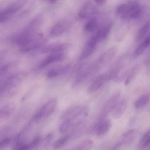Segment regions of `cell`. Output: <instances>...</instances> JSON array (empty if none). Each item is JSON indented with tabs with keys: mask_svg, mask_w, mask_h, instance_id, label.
<instances>
[{
	"mask_svg": "<svg viewBox=\"0 0 150 150\" xmlns=\"http://www.w3.org/2000/svg\"><path fill=\"white\" fill-rule=\"evenodd\" d=\"M87 112L86 107L83 106H73L64 112L62 116V119L64 121L69 120L73 122L79 117L85 115Z\"/></svg>",
	"mask_w": 150,
	"mask_h": 150,
	"instance_id": "cell-1",
	"label": "cell"
},
{
	"mask_svg": "<svg viewBox=\"0 0 150 150\" xmlns=\"http://www.w3.org/2000/svg\"><path fill=\"white\" fill-rule=\"evenodd\" d=\"M57 100L56 98H53L45 103L34 114L33 119L34 121H38L44 117H47L52 114L56 109L57 105Z\"/></svg>",
	"mask_w": 150,
	"mask_h": 150,
	"instance_id": "cell-2",
	"label": "cell"
},
{
	"mask_svg": "<svg viewBox=\"0 0 150 150\" xmlns=\"http://www.w3.org/2000/svg\"><path fill=\"white\" fill-rule=\"evenodd\" d=\"M121 92L120 91H117L113 94L109 99L107 101L104 105L100 113L98 122L106 119L108 115L112 112L114 107L118 102L119 98L120 97Z\"/></svg>",
	"mask_w": 150,
	"mask_h": 150,
	"instance_id": "cell-3",
	"label": "cell"
},
{
	"mask_svg": "<svg viewBox=\"0 0 150 150\" xmlns=\"http://www.w3.org/2000/svg\"><path fill=\"white\" fill-rule=\"evenodd\" d=\"M118 51L117 47L113 46L103 53L100 57L97 64L95 65L96 70L105 66L109 63L117 54Z\"/></svg>",
	"mask_w": 150,
	"mask_h": 150,
	"instance_id": "cell-4",
	"label": "cell"
},
{
	"mask_svg": "<svg viewBox=\"0 0 150 150\" xmlns=\"http://www.w3.org/2000/svg\"><path fill=\"white\" fill-rule=\"evenodd\" d=\"M99 41L96 35L92 37L86 43L80 54L81 59H84L90 56L96 49L98 42Z\"/></svg>",
	"mask_w": 150,
	"mask_h": 150,
	"instance_id": "cell-5",
	"label": "cell"
},
{
	"mask_svg": "<svg viewBox=\"0 0 150 150\" xmlns=\"http://www.w3.org/2000/svg\"><path fill=\"white\" fill-rule=\"evenodd\" d=\"M143 12V10L140 4L137 1H134L131 9L122 18L125 20L136 19L141 17Z\"/></svg>",
	"mask_w": 150,
	"mask_h": 150,
	"instance_id": "cell-6",
	"label": "cell"
},
{
	"mask_svg": "<svg viewBox=\"0 0 150 150\" xmlns=\"http://www.w3.org/2000/svg\"><path fill=\"white\" fill-rule=\"evenodd\" d=\"M41 38L40 35H33L25 45L20 47L21 52L27 53L38 48L40 45Z\"/></svg>",
	"mask_w": 150,
	"mask_h": 150,
	"instance_id": "cell-7",
	"label": "cell"
},
{
	"mask_svg": "<svg viewBox=\"0 0 150 150\" xmlns=\"http://www.w3.org/2000/svg\"><path fill=\"white\" fill-rule=\"evenodd\" d=\"M65 59L64 53H51L47 56L42 62L39 66L40 69H43L48 66L50 64L62 61Z\"/></svg>",
	"mask_w": 150,
	"mask_h": 150,
	"instance_id": "cell-8",
	"label": "cell"
},
{
	"mask_svg": "<svg viewBox=\"0 0 150 150\" xmlns=\"http://www.w3.org/2000/svg\"><path fill=\"white\" fill-rule=\"evenodd\" d=\"M112 122L110 119H104L98 122L96 126V132L98 136L105 135L111 129Z\"/></svg>",
	"mask_w": 150,
	"mask_h": 150,
	"instance_id": "cell-9",
	"label": "cell"
},
{
	"mask_svg": "<svg viewBox=\"0 0 150 150\" xmlns=\"http://www.w3.org/2000/svg\"><path fill=\"white\" fill-rule=\"evenodd\" d=\"M127 108L126 100L122 99L118 101L112 111V116L115 119H120L124 114Z\"/></svg>",
	"mask_w": 150,
	"mask_h": 150,
	"instance_id": "cell-10",
	"label": "cell"
},
{
	"mask_svg": "<svg viewBox=\"0 0 150 150\" xmlns=\"http://www.w3.org/2000/svg\"><path fill=\"white\" fill-rule=\"evenodd\" d=\"M137 134L138 130L137 129L129 130L124 133L122 136L121 141L116 144L115 149L119 148L123 144H129L132 143L136 137Z\"/></svg>",
	"mask_w": 150,
	"mask_h": 150,
	"instance_id": "cell-11",
	"label": "cell"
},
{
	"mask_svg": "<svg viewBox=\"0 0 150 150\" xmlns=\"http://www.w3.org/2000/svg\"><path fill=\"white\" fill-rule=\"evenodd\" d=\"M68 47V45L67 44H60V43H53L45 47L42 49V53H64Z\"/></svg>",
	"mask_w": 150,
	"mask_h": 150,
	"instance_id": "cell-12",
	"label": "cell"
},
{
	"mask_svg": "<svg viewBox=\"0 0 150 150\" xmlns=\"http://www.w3.org/2000/svg\"><path fill=\"white\" fill-rule=\"evenodd\" d=\"M69 23L67 20H61L54 26L50 31V34L53 36H58L63 34L67 30Z\"/></svg>",
	"mask_w": 150,
	"mask_h": 150,
	"instance_id": "cell-13",
	"label": "cell"
},
{
	"mask_svg": "<svg viewBox=\"0 0 150 150\" xmlns=\"http://www.w3.org/2000/svg\"><path fill=\"white\" fill-rule=\"evenodd\" d=\"M107 81H108V79L106 73L100 75L90 85L88 90L91 92H94L98 90Z\"/></svg>",
	"mask_w": 150,
	"mask_h": 150,
	"instance_id": "cell-14",
	"label": "cell"
},
{
	"mask_svg": "<svg viewBox=\"0 0 150 150\" xmlns=\"http://www.w3.org/2000/svg\"><path fill=\"white\" fill-rule=\"evenodd\" d=\"M94 11V6L93 4L88 1L83 5L79 11V16L81 18H88L92 16Z\"/></svg>",
	"mask_w": 150,
	"mask_h": 150,
	"instance_id": "cell-15",
	"label": "cell"
},
{
	"mask_svg": "<svg viewBox=\"0 0 150 150\" xmlns=\"http://www.w3.org/2000/svg\"><path fill=\"white\" fill-rule=\"evenodd\" d=\"M95 70H96L94 65L88 66L86 68H84L82 69L77 76L75 84H79L84 81L85 79H86L93 71H95Z\"/></svg>",
	"mask_w": 150,
	"mask_h": 150,
	"instance_id": "cell-16",
	"label": "cell"
},
{
	"mask_svg": "<svg viewBox=\"0 0 150 150\" xmlns=\"http://www.w3.org/2000/svg\"><path fill=\"white\" fill-rule=\"evenodd\" d=\"M28 0H17L5 9L10 14H13L22 9L28 2Z\"/></svg>",
	"mask_w": 150,
	"mask_h": 150,
	"instance_id": "cell-17",
	"label": "cell"
},
{
	"mask_svg": "<svg viewBox=\"0 0 150 150\" xmlns=\"http://www.w3.org/2000/svg\"><path fill=\"white\" fill-rule=\"evenodd\" d=\"M22 82V79L17 76H12L4 81V90L5 91L13 89L19 85Z\"/></svg>",
	"mask_w": 150,
	"mask_h": 150,
	"instance_id": "cell-18",
	"label": "cell"
},
{
	"mask_svg": "<svg viewBox=\"0 0 150 150\" xmlns=\"http://www.w3.org/2000/svg\"><path fill=\"white\" fill-rule=\"evenodd\" d=\"M113 23L112 22L107 24L103 28H101L96 33V35L99 41L105 39L111 32L112 28Z\"/></svg>",
	"mask_w": 150,
	"mask_h": 150,
	"instance_id": "cell-19",
	"label": "cell"
},
{
	"mask_svg": "<svg viewBox=\"0 0 150 150\" xmlns=\"http://www.w3.org/2000/svg\"><path fill=\"white\" fill-rule=\"evenodd\" d=\"M129 30V26L127 23L122 25L116 31L115 34V40L120 42L125 38L127 33Z\"/></svg>",
	"mask_w": 150,
	"mask_h": 150,
	"instance_id": "cell-20",
	"label": "cell"
},
{
	"mask_svg": "<svg viewBox=\"0 0 150 150\" xmlns=\"http://www.w3.org/2000/svg\"><path fill=\"white\" fill-rule=\"evenodd\" d=\"M150 45V36L145 39L136 48L134 52V55L135 57L140 56L144 52Z\"/></svg>",
	"mask_w": 150,
	"mask_h": 150,
	"instance_id": "cell-21",
	"label": "cell"
},
{
	"mask_svg": "<svg viewBox=\"0 0 150 150\" xmlns=\"http://www.w3.org/2000/svg\"><path fill=\"white\" fill-rule=\"evenodd\" d=\"M69 65H66L65 67H62L57 69H52L49 70L47 74V77L48 79H53L59 76V75L64 74L67 72L69 69Z\"/></svg>",
	"mask_w": 150,
	"mask_h": 150,
	"instance_id": "cell-22",
	"label": "cell"
},
{
	"mask_svg": "<svg viewBox=\"0 0 150 150\" xmlns=\"http://www.w3.org/2000/svg\"><path fill=\"white\" fill-rule=\"evenodd\" d=\"M134 1H130L128 3L122 4L117 7L116 13L118 16H122L131 9L134 4Z\"/></svg>",
	"mask_w": 150,
	"mask_h": 150,
	"instance_id": "cell-23",
	"label": "cell"
},
{
	"mask_svg": "<svg viewBox=\"0 0 150 150\" xmlns=\"http://www.w3.org/2000/svg\"><path fill=\"white\" fill-rule=\"evenodd\" d=\"M150 30V20L146 22L138 31L136 36V41H139L141 40L148 33Z\"/></svg>",
	"mask_w": 150,
	"mask_h": 150,
	"instance_id": "cell-24",
	"label": "cell"
},
{
	"mask_svg": "<svg viewBox=\"0 0 150 150\" xmlns=\"http://www.w3.org/2000/svg\"><path fill=\"white\" fill-rule=\"evenodd\" d=\"M150 98V96L148 94H144L141 96L135 103L136 109H140L144 107L149 103Z\"/></svg>",
	"mask_w": 150,
	"mask_h": 150,
	"instance_id": "cell-25",
	"label": "cell"
},
{
	"mask_svg": "<svg viewBox=\"0 0 150 150\" xmlns=\"http://www.w3.org/2000/svg\"><path fill=\"white\" fill-rule=\"evenodd\" d=\"M140 70V67L139 66H135L132 68L128 72L127 75V77L125 80V84L127 85L129 84L130 83L133 79L135 77L137 73Z\"/></svg>",
	"mask_w": 150,
	"mask_h": 150,
	"instance_id": "cell-26",
	"label": "cell"
},
{
	"mask_svg": "<svg viewBox=\"0 0 150 150\" xmlns=\"http://www.w3.org/2000/svg\"><path fill=\"white\" fill-rule=\"evenodd\" d=\"M139 146L142 149L150 147V129L142 137L139 143Z\"/></svg>",
	"mask_w": 150,
	"mask_h": 150,
	"instance_id": "cell-27",
	"label": "cell"
},
{
	"mask_svg": "<svg viewBox=\"0 0 150 150\" xmlns=\"http://www.w3.org/2000/svg\"><path fill=\"white\" fill-rule=\"evenodd\" d=\"M93 146V141L90 139L85 140L79 144H78L76 148V150H86L91 149Z\"/></svg>",
	"mask_w": 150,
	"mask_h": 150,
	"instance_id": "cell-28",
	"label": "cell"
},
{
	"mask_svg": "<svg viewBox=\"0 0 150 150\" xmlns=\"http://www.w3.org/2000/svg\"><path fill=\"white\" fill-rule=\"evenodd\" d=\"M97 25V20L95 18H91L88 21L85 26V31L91 32L94 31Z\"/></svg>",
	"mask_w": 150,
	"mask_h": 150,
	"instance_id": "cell-29",
	"label": "cell"
},
{
	"mask_svg": "<svg viewBox=\"0 0 150 150\" xmlns=\"http://www.w3.org/2000/svg\"><path fill=\"white\" fill-rule=\"evenodd\" d=\"M73 125V122L69 120L64 121L59 127V132L61 134H64L67 132Z\"/></svg>",
	"mask_w": 150,
	"mask_h": 150,
	"instance_id": "cell-30",
	"label": "cell"
},
{
	"mask_svg": "<svg viewBox=\"0 0 150 150\" xmlns=\"http://www.w3.org/2000/svg\"><path fill=\"white\" fill-rule=\"evenodd\" d=\"M69 136H62L57 140L54 144V147L56 149H59L63 146L68 141Z\"/></svg>",
	"mask_w": 150,
	"mask_h": 150,
	"instance_id": "cell-31",
	"label": "cell"
},
{
	"mask_svg": "<svg viewBox=\"0 0 150 150\" xmlns=\"http://www.w3.org/2000/svg\"><path fill=\"white\" fill-rule=\"evenodd\" d=\"M13 15L6 11L5 9L0 12V23H4L10 19Z\"/></svg>",
	"mask_w": 150,
	"mask_h": 150,
	"instance_id": "cell-32",
	"label": "cell"
},
{
	"mask_svg": "<svg viewBox=\"0 0 150 150\" xmlns=\"http://www.w3.org/2000/svg\"><path fill=\"white\" fill-rule=\"evenodd\" d=\"M40 141V137L39 136H36L34 138L33 140L29 144H27V147L28 149H31L33 148L38 146V144L39 143Z\"/></svg>",
	"mask_w": 150,
	"mask_h": 150,
	"instance_id": "cell-33",
	"label": "cell"
},
{
	"mask_svg": "<svg viewBox=\"0 0 150 150\" xmlns=\"http://www.w3.org/2000/svg\"><path fill=\"white\" fill-rule=\"evenodd\" d=\"M10 68V64H7L0 68V78L2 77L8 71Z\"/></svg>",
	"mask_w": 150,
	"mask_h": 150,
	"instance_id": "cell-34",
	"label": "cell"
},
{
	"mask_svg": "<svg viewBox=\"0 0 150 150\" xmlns=\"http://www.w3.org/2000/svg\"><path fill=\"white\" fill-rule=\"evenodd\" d=\"M11 139L9 137H6L0 141V149L6 148L9 144Z\"/></svg>",
	"mask_w": 150,
	"mask_h": 150,
	"instance_id": "cell-35",
	"label": "cell"
},
{
	"mask_svg": "<svg viewBox=\"0 0 150 150\" xmlns=\"http://www.w3.org/2000/svg\"><path fill=\"white\" fill-rule=\"evenodd\" d=\"M94 1L99 5H103L106 2L107 0H94Z\"/></svg>",
	"mask_w": 150,
	"mask_h": 150,
	"instance_id": "cell-36",
	"label": "cell"
},
{
	"mask_svg": "<svg viewBox=\"0 0 150 150\" xmlns=\"http://www.w3.org/2000/svg\"><path fill=\"white\" fill-rule=\"evenodd\" d=\"M50 1V2L51 3H54L56 2L58 0H49Z\"/></svg>",
	"mask_w": 150,
	"mask_h": 150,
	"instance_id": "cell-37",
	"label": "cell"
},
{
	"mask_svg": "<svg viewBox=\"0 0 150 150\" xmlns=\"http://www.w3.org/2000/svg\"><path fill=\"white\" fill-rule=\"evenodd\" d=\"M42 1H46V0H42Z\"/></svg>",
	"mask_w": 150,
	"mask_h": 150,
	"instance_id": "cell-38",
	"label": "cell"
}]
</instances>
